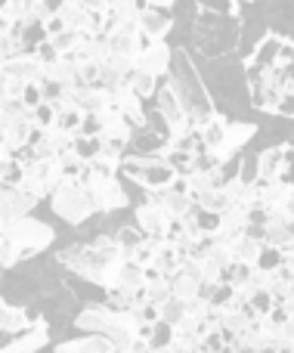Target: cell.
I'll use <instances>...</instances> for the list:
<instances>
[{
	"label": "cell",
	"instance_id": "83f0119b",
	"mask_svg": "<svg viewBox=\"0 0 294 353\" xmlns=\"http://www.w3.org/2000/svg\"><path fill=\"white\" fill-rule=\"evenodd\" d=\"M196 205L202 208V211H208V214H223L233 201L227 199V192H223V186H220V189H208V192L196 195Z\"/></svg>",
	"mask_w": 294,
	"mask_h": 353
},
{
	"label": "cell",
	"instance_id": "cb8c5ba5",
	"mask_svg": "<svg viewBox=\"0 0 294 353\" xmlns=\"http://www.w3.org/2000/svg\"><path fill=\"white\" fill-rule=\"evenodd\" d=\"M31 171L41 176V183L47 186V192H50V195H53L56 189H59V183L65 180V176H62V165H59V159H41L34 168H31Z\"/></svg>",
	"mask_w": 294,
	"mask_h": 353
},
{
	"label": "cell",
	"instance_id": "6da1fadb",
	"mask_svg": "<svg viewBox=\"0 0 294 353\" xmlns=\"http://www.w3.org/2000/svg\"><path fill=\"white\" fill-rule=\"evenodd\" d=\"M167 84L174 87L180 105L189 115V130L192 134H202L204 124L217 115V105L211 99L202 72L192 62V53L186 47H174V65H171V74H167Z\"/></svg>",
	"mask_w": 294,
	"mask_h": 353
},
{
	"label": "cell",
	"instance_id": "7402d4cb",
	"mask_svg": "<svg viewBox=\"0 0 294 353\" xmlns=\"http://www.w3.org/2000/svg\"><path fill=\"white\" fill-rule=\"evenodd\" d=\"M112 288H124V292H130V294L146 292V270H143L140 263H121L118 279Z\"/></svg>",
	"mask_w": 294,
	"mask_h": 353
},
{
	"label": "cell",
	"instance_id": "b9f144b4",
	"mask_svg": "<svg viewBox=\"0 0 294 353\" xmlns=\"http://www.w3.org/2000/svg\"><path fill=\"white\" fill-rule=\"evenodd\" d=\"M189 316L196 319V323H204V319L211 316V310H214V307H211V301L208 298H196V301H189Z\"/></svg>",
	"mask_w": 294,
	"mask_h": 353
},
{
	"label": "cell",
	"instance_id": "277c9868",
	"mask_svg": "<svg viewBox=\"0 0 294 353\" xmlns=\"http://www.w3.org/2000/svg\"><path fill=\"white\" fill-rule=\"evenodd\" d=\"M121 174L127 176L130 183H136L140 189H146L149 195L167 192V189L177 183V176H180L165 159H158V155H140V152H136V155H124Z\"/></svg>",
	"mask_w": 294,
	"mask_h": 353
},
{
	"label": "cell",
	"instance_id": "603a6c76",
	"mask_svg": "<svg viewBox=\"0 0 294 353\" xmlns=\"http://www.w3.org/2000/svg\"><path fill=\"white\" fill-rule=\"evenodd\" d=\"M140 16H143V3H130V0H112L109 3V19L118 25H140Z\"/></svg>",
	"mask_w": 294,
	"mask_h": 353
},
{
	"label": "cell",
	"instance_id": "e0dca14e",
	"mask_svg": "<svg viewBox=\"0 0 294 353\" xmlns=\"http://www.w3.org/2000/svg\"><path fill=\"white\" fill-rule=\"evenodd\" d=\"M273 248H288L294 245V217L288 208H279V211L266 214V242Z\"/></svg>",
	"mask_w": 294,
	"mask_h": 353
},
{
	"label": "cell",
	"instance_id": "d4e9b609",
	"mask_svg": "<svg viewBox=\"0 0 294 353\" xmlns=\"http://www.w3.org/2000/svg\"><path fill=\"white\" fill-rule=\"evenodd\" d=\"M171 292H174V301L189 304V301H196L198 294H202V282H196L192 276H186L183 270H180L177 276H171Z\"/></svg>",
	"mask_w": 294,
	"mask_h": 353
},
{
	"label": "cell",
	"instance_id": "8992f818",
	"mask_svg": "<svg viewBox=\"0 0 294 353\" xmlns=\"http://www.w3.org/2000/svg\"><path fill=\"white\" fill-rule=\"evenodd\" d=\"M50 208L59 220H65L68 226H84L87 220L93 217V205H90V195L87 189L81 186V180H62L59 189L50 195Z\"/></svg>",
	"mask_w": 294,
	"mask_h": 353
},
{
	"label": "cell",
	"instance_id": "5b68a950",
	"mask_svg": "<svg viewBox=\"0 0 294 353\" xmlns=\"http://www.w3.org/2000/svg\"><path fill=\"white\" fill-rule=\"evenodd\" d=\"M3 236L19 248L22 263L31 261V257H37V254H43V251L56 242V230L37 217H22V220H16V223H6Z\"/></svg>",
	"mask_w": 294,
	"mask_h": 353
},
{
	"label": "cell",
	"instance_id": "4fadbf2b",
	"mask_svg": "<svg viewBox=\"0 0 294 353\" xmlns=\"http://www.w3.org/2000/svg\"><path fill=\"white\" fill-rule=\"evenodd\" d=\"M171 65H174V47L167 41L149 43V47L140 53V59H136V68L152 74V78H167V74H171Z\"/></svg>",
	"mask_w": 294,
	"mask_h": 353
},
{
	"label": "cell",
	"instance_id": "30bf717a",
	"mask_svg": "<svg viewBox=\"0 0 294 353\" xmlns=\"http://www.w3.org/2000/svg\"><path fill=\"white\" fill-rule=\"evenodd\" d=\"M174 6L171 3H143V16H140V31L149 43H161L167 41V34L174 31Z\"/></svg>",
	"mask_w": 294,
	"mask_h": 353
},
{
	"label": "cell",
	"instance_id": "ac0fdd59",
	"mask_svg": "<svg viewBox=\"0 0 294 353\" xmlns=\"http://www.w3.org/2000/svg\"><path fill=\"white\" fill-rule=\"evenodd\" d=\"M72 105L81 115H99V112L112 109V97L103 87H81V90H72Z\"/></svg>",
	"mask_w": 294,
	"mask_h": 353
},
{
	"label": "cell",
	"instance_id": "bcb514c9",
	"mask_svg": "<svg viewBox=\"0 0 294 353\" xmlns=\"http://www.w3.org/2000/svg\"><path fill=\"white\" fill-rule=\"evenodd\" d=\"M279 118H294V93H285L279 103Z\"/></svg>",
	"mask_w": 294,
	"mask_h": 353
},
{
	"label": "cell",
	"instance_id": "4316f807",
	"mask_svg": "<svg viewBox=\"0 0 294 353\" xmlns=\"http://www.w3.org/2000/svg\"><path fill=\"white\" fill-rule=\"evenodd\" d=\"M127 87H130V90H134V93H136V97H140V99H155V93H158L161 81L136 68V72L130 74V84H127Z\"/></svg>",
	"mask_w": 294,
	"mask_h": 353
},
{
	"label": "cell",
	"instance_id": "d6a6232c",
	"mask_svg": "<svg viewBox=\"0 0 294 353\" xmlns=\"http://www.w3.org/2000/svg\"><path fill=\"white\" fill-rule=\"evenodd\" d=\"M81 124H84V115H81L74 105H68L65 112H59V115H56V128L65 130V134H72V137L81 134Z\"/></svg>",
	"mask_w": 294,
	"mask_h": 353
},
{
	"label": "cell",
	"instance_id": "d590c367",
	"mask_svg": "<svg viewBox=\"0 0 294 353\" xmlns=\"http://www.w3.org/2000/svg\"><path fill=\"white\" fill-rule=\"evenodd\" d=\"M59 165H62V176H65V180H81V174H84V168H87V161H81L78 159V152H65L59 159Z\"/></svg>",
	"mask_w": 294,
	"mask_h": 353
},
{
	"label": "cell",
	"instance_id": "8fae6325",
	"mask_svg": "<svg viewBox=\"0 0 294 353\" xmlns=\"http://www.w3.org/2000/svg\"><path fill=\"white\" fill-rule=\"evenodd\" d=\"M41 316L43 313L34 310V307H16L6 298H0V335H25Z\"/></svg>",
	"mask_w": 294,
	"mask_h": 353
},
{
	"label": "cell",
	"instance_id": "9c48e42d",
	"mask_svg": "<svg viewBox=\"0 0 294 353\" xmlns=\"http://www.w3.org/2000/svg\"><path fill=\"white\" fill-rule=\"evenodd\" d=\"M254 137H258V124L254 121H229L227 140H223V146L217 149V152H211V155L217 159V165L220 168H227V165H233V161L242 159V149H245Z\"/></svg>",
	"mask_w": 294,
	"mask_h": 353
},
{
	"label": "cell",
	"instance_id": "f546056e",
	"mask_svg": "<svg viewBox=\"0 0 294 353\" xmlns=\"http://www.w3.org/2000/svg\"><path fill=\"white\" fill-rule=\"evenodd\" d=\"M146 294L149 301H152L155 307H165L174 301V292H171V279H165V276H158V279L146 282Z\"/></svg>",
	"mask_w": 294,
	"mask_h": 353
},
{
	"label": "cell",
	"instance_id": "8d00e7d4",
	"mask_svg": "<svg viewBox=\"0 0 294 353\" xmlns=\"http://www.w3.org/2000/svg\"><path fill=\"white\" fill-rule=\"evenodd\" d=\"M31 124H34L37 130H50V128H56V109H53L50 103L37 105V109L31 112Z\"/></svg>",
	"mask_w": 294,
	"mask_h": 353
},
{
	"label": "cell",
	"instance_id": "60d3db41",
	"mask_svg": "<svg viewBox=\"0 0 294 353\" xmlns=\"http://www.w3.org/2000/svg\"><path fill=\"white\" fill-rule=\"evenodd\" d=\"M22 103H25V109H28V112H34L37 105H43V87H41V81H37V84H28V87H25Z\"/></svg>",
	"mask_w": 294,
	"mask_h": 353
},
{
	"label": "cell",
	"instance_id": "484cf974",
	"mask_svg": "<svg viewBox=\"0 0 294 353\" xmlns=\"http://www.w3.org/2000/svg\"><path fill=\"white\" fill-rule=\"evenodd\" d=\"M260 251H264V245L254 242V239H248V236H242L239 242L233 245V257H235V263H245V267H251V270H258Z\"/></svg>",
	"mask_w": 294,
	"mask_h": 353
},
{
	"label": "cell",
	"instance_id": "74e56055",
	"mask_svg": "<svg viewBox=\"0 0 294 353\" xmlns=\"http://www.w3.org/2000/svg\"><path fill=\"white\" fill-rule=\"evenodd\" d=\"M158 248H161V242H152V239H146V242L136 248V254H134V263H140L143 270H149L155 263V257H158Z\"/></svg>",
	"mask_w": 294,
	"mask_h": 353
},
{
	"label": "cell",
	"instance_id": "d6986e66",
	"mask_svg": "<svg viewBox=\"0 0 294 353\" xmlns=\"http://www.w3.org/2000/svg\"><path fill=\"white\" fill-rule=\"evenodd\" d=\"M282 165H285V143H276V146H266L264 152L258 155V161H254V176L258 180H279L282 176Z\"/></svg>",
	"mask_w": 294,
	"mask_h": 353
},
{
	"label": "cell",
	"instance_id": "7a4b0ae2",
	"mask_svg": "<svg viewBox=\"0 0 294 353\" xmlns=\"http://www.w3.org/2000/svg\"><path fill=\"white\" fill-rule=\"evenodd\" d=\"M72 323L84 335L105 338L115 353H130V347L140 341V323L134 313H112L105 304H87Z\"/></svg>",
	"mask_w": 294,
	"mask_h": 353
},
{
	"label": "cell",
	"instance_id": "ffe728a7",
	"mask_svg": "<svg viewBox=\"0 0 294 353\" xmlns=\"http://www.w3.org/2000/svg\"><path fill=\"white\" fill-rule=\"evenodd\" d=\"M53 353H115L105 338L99 335H81V338H68V341H59L53 347Z\"/></svg>",
	"mask_w": 294,
	"mask_h": 353
},
{
	"label": "cell",
	"instance_id": "f1b7e54d",
	"mask_svg": "<svg viewBox=\"0 0 294 353\" xmlns=\"http://www.w3.org/2000/svg\"><path fill=\"white\" fill-rule=\"evenodd\" d=\"M84 41H90V37H84V34H78V31H62V34H56V37H50V43H53V50L65 59V56H72L74 50H81V43Z\"/></svg>",
	"mask_w": 294,
	"mask_h": 353
},
{
	"label": "cell",
	"instance_id": "f35d334b",
	"mask_svg": "<svg viewBox=\"0 0 294 353\" xmlns=\"http://www.w3.org/2000/svg\"><path fill=\"white\" fill-rule=\"evenodd\" d=\"M196 223H198V230H202L204 236L214 239L217 232H220V214H208V211H202V208H198V211H196Z\"/></svg>",
	"mask_w": 294,
	"mask_h": 353
},
{
	"label": "cell",
	"instance_id": "7dc6e473",
	"mask_svg": "<svg viewBox=\"0 0 294 353\" xmlns=\"http://www.w3.org/2000/svg\"><path fill=\"white\" fill-rule=\"evenodd\" d=\"M62 31H68V28H65V22H62L59 16H53V19L47 22V34H50V37H56V34H62Z\"/></svg>",
	"mask_w": 294,
	"mask_h": 353
},
{
	"label": "cell",
	"instance_id": "c3c4849f",
	"mask_svg": "<svg viewBox=\"0 0 294 353\" xmlns=\"http://www.w3.org/2000/svg\"><path fill=\"white\" fill-rule=\"evenodd\" d=\"M282 254H285V263H282V270L294 279V245H288V248H282Z\"/></svg>",
	"mask_w": 294,
	"mask_h": 353
},
{
	"label": "cell",
	"instance_id": "4dcf8cb0",
	"mask_svg": "<svg viewBox=\"0 0 294 353\" xmlns=\"http://www.w3.org/2000/svg\"><path fill=\"white\" fill-rule=\"evenodd\" d=\"M186 319H189V307H186L183 301H171V304L161 307V323H165L167 329H180Z\"/></svg>",
	"mask_w": 294,
	"mask_h": 353
},
{
	"label": "cell",
	"instance_id": "f907efd6",
	"mask_svg": "<svg viewBox=\"0 0 294 353\" xmlns=\"http://www.w3.org/2000/svg\"><path fill=\"white\" fill-rule=\"evenodd\" d=\"M152 353H167V350H152Z\"/></svg>",
	"mask_w": 294,
	"mask_h": 353
},
{
	"label": "cell",
	"instance_id": "52a82bcc",
	"mask_svg": "<svg viewBox=\"0 0 294 353\" xmlns=\"http://www.w3.org/2000/svg\"><path fill=\"white\" fill-rule=\"evenodd\" d=\"M81 186L87 189L90 205L96 214H112V211H121V208L130 205V195H127V189L121 186V180H105V176L93 174L90 168H84V174H81Z\"/></svg>",
	"mask_w": 294,
	"mask_h": 353
},
{
	"label": "cell",
	"instance_id": "e575fe53",
	"mask_svg": "<svg viewBox=\"0 0 294 353\" xmlns=\"http://www.w3.org/2000/svg\"><path fill=\"white\" fill-rule=\"evenodd\" d=\"M270 81L282 93H294V65H282V62H279L276 68H270Z\"/></svg>",
	"mask_w": 294,
	"mask_h": 353
},
{
	"label": "cell",
	"instance_id": "ab89813d",
	"mask_svg": "<svg viewBox=\"0 0 294 353\" xmlns=\"http://www.w3.org/2000/svg\"><path fill=\"white\" fill-rule=\"evenodd\" d=\"M149 344H152V350H167L174 344V329H167L165 323H158V325H155V335H152V341H149Z\"/></svg>",
	"mask_w": 294,
	"mask_h": 353
},
{
	"label": "cell",
	"instance_id": "3957f363",
	"mask_svg": "<svg viewBox=\"0 0 294 353\" xmlns=\"http://www.w3.org/2000/svg\"><path fill=\"white\" fill-rule=\"evenodd\" d=\"M56 263H59L65 273L78 276V279L90 282V285H99L103 292H109L118 279V270L121 263L112 261V257L99 254L90 242H72L65 248L56 251Z\"/></svg>",
	"mask_w": 294,
	"mask_h": 353
},
{
	"label": "cell",
	"instance_id": "7c38bea8",
	"mask_svg": "<svg viewBox=\"0 0 294 353\" xmlns=\"http://www.w3.org/2000/svg\"><path fill=\"white\" fill-rule=\"evenodd\" d=\"M282 41L285 37L279 34V31L266 28L264 34H260V41L254 43V50L242 59V65H254V68H264V72L276 68L279 65V53H282Z\"/></svg>",
	"mask_w": 294,
	"mask_h": 353
},
{
	"label": "cell",
	"instance_id": "2e32d148",
	"mask_svg": "<svg viewBox=\"0 0 294 353\" xmlns=\"http://www.w3.org/2000/svg\"><path fill=\"white\" fill-rule=\"evenodd\" d=\"M248 217H251V211H248V208H242V205H229L227 211L220 214V232L214 236V242H223V245H229V248H233V245L239 242L242 236H245V230H248Z\"/></svg>",
	"mask_w": 294,
	"mask_h": 353
},
{
	"label": "cell",
	"instance_id": "5bb4252c",
	"mask_svg": "<svg viewBox=\"0 0 294 353\" xmlns=\"http://www.w3.org/2000/svg\"><path fill=\"white\" fill-rule=\"evenodd\" d=\"M47 344H50V323H47V316H41L25 335H16L6 344H0V353H37L41 347H47Z\"/></svg>",
	"mask_w": 294,
	"mask_h": 353
},
{
	"label": "cell",
	"instance_id": "ee69618b",
	"mask_svg": "<svg viewBox=\"0 0 294 353\" xmlns=\"http://www.w3.org/2000/svg\"><path fill=\"white\" fill-rule=\"evenodd\" d=\"M37 59H41V65L43 68H47V65H53V62H59L62 59V56L59 53H56V50H53V43H43V47H37Z\"/></svg>",
	"mask_w": 294,
	"mask_h": 353
},
{
	"label": "cell",
	"instance_id": "9a60e30c",
	"mask_svg": "<svg viewBox=\"0 0 294 353\" xmlns=\"http://www.w3.org/2000/svg\"><path fill=\"white\" fill-rule=\"evenodd\" d=\"M37 201H31L19 186H0V217L3 223H16L22 217H31Z\"/></svg>",
	"mask_w": 294,
	"mask_h": 353
},
{
	"label": "cell",
	"instance_id": "681fc988",
	"mask_svg": "<svg viewBox=\"0 0 294 353\" xmlns=\"http://www.w3.org/2000/svg\"><path fill=\"white\" fill-rule=\"evenodd\" d=\"M288 211H291V217H294V195H291V201H288Z\"/></svg>",
	"mask_w": 294,
	"mask_h": 353
},
{
	"label": "cell",
	"instance_id": "44dd1931",
	"mask_svg": "<svg viewBox=\"0 0 294 353\" xmlns=\"http://www.w3.org/2000/svg\"><path fill=\"white\" fill-rule=\"evenodd\" d=\"M227 130H229V118L223 115V112H217V115L204 124L202 134H198L202 137V146L208 149V152H217V149L223 146V140H227Z\"/></svg>",
	"mask_w": 294,
	"mask_h": 353
},
{
	"label": "cell",
	"instance_id": "1f68e13d",
	"mask_svg": "<svg viewBox=\"0 0 294 353\" xmlns=\"http://www.w3.org/2000/svg\"><path fill=\"white\" fill-rule=\"evenodd\" d=\"M282 263H285L282 248L264 245V251H260V261H258V270H260V273H276V270H282Z\"/></svg>",
	"mask_w": 294,
	"mask_h": 353
},
{
	"label": "cell",
	"instance_id": "836d02e7",
	"mask_svg": "<svg viewBox=\"0 0 294 353\" xmlns=\"http://www.w3.org/2000/svg\"><path fill=\"white\" fill-rule=\"evenodd\" d=\"M99 149H103V140H99V137H74V152H78V159L87 161V165L99 155Z\"/></svg>",
	"mask_w": 294,
	"mask_h": 353
},
{
	"label": "cell",
	"instance_id": "816d5d0a",
	"mask_svg": "<svg viewBox=\"0 0 294 353\" xmlns=\"http://www.w3.org/2000/svg\"><path fill=\"white\" fill-rule=\"evenodd\" d=\"M291 307H294V298H291Z\"/></svg>",
	"mask_w": 294,
	"mask_h": 353
},
{
	"label": "cell",
	"instance_id": "ba28073f",
	"mask_svg": "<svg viewBox=\"0 0 294 353\" xmlns=\"http://www.w3.org/2000/svg\"><path fill=\"white\" fill-rule=\"evenodd\" d=\"M134 217H136L134 226L146 239H152V242H165L167 230H171V223H174V217L165 211V208H161L158 195H146V199L134 208Z\"/></svg>",
	"mask_w": 294,
	"mask_h": 353
},
{
	"label": "cell",
	"instance_id": "f6af8a7d",
	"mask_svg": "<svg viewBox=\"0 0 294 353\" xmlns=\"http://www.w3.org/2000/svg\"><path fill=\"white\" fill-rule=\"evenodd\" d=\"M279 62H282V65H294V41H291V37H285V41H282V53H279Z\"/></svg>",
	"mask_w": 294,
	"mask_h": 353
},
{
	"label": "cell",
	"instance_id": "7bdbcfd3",
	"mask_svg": "<svg viewBox=\"0 0 294 353\" xmlns=\"http://www.w3.org/2000/svg\"><path fill=\"white\" fill-rule=\"evenodd\" d=\"M279 180L288 189H294V146L291 143H285V165H282V176Z\"/></svg>",
	"mask_w": 294,
	"mask_h": 353
},
{
	"label": "cell",
	"instance_id": "f5cc1de1",
	"mask_svg": "<svg viewBox=\"0 0 294 353\" xmlns=\"http://www.w3.org/2000/svg\"><path fill=\"white\" fill-rule=\"evenodd\" d=\"M0 276H3V270H0Z\"/></svg>",
	"mask_w": 294,
	"mask_h": 353
}]
</instances>
